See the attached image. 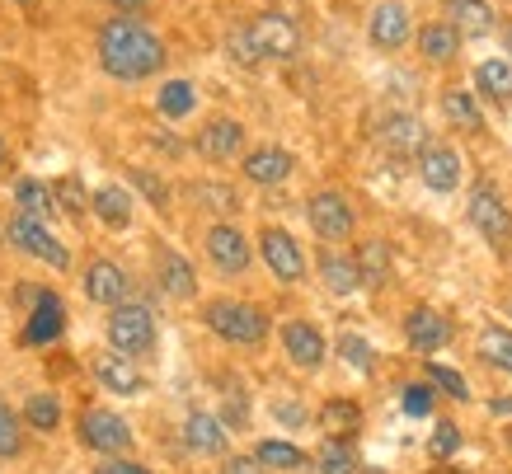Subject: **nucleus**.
Returning a JSON list of instances; mask_svg holds the SVG:
<instances>
[{"label":"nucleus","instance_id":"f257e3e1","mask_svg":"<svg viewBox=\"0 0 512 474\" xmlns=\"http://www.w3.org/2000/svg\"><path fill=\"white\" fill-rule=\"evenodd\" d=\"M94 52H99V66L113 80H123V85H141V80H151L156 71H165V43L137 15L104 19L99 38H94Z\"/></svg>","mask_w":512,"mask_h":474},{"label":"nucleus","instance_id":"f03ea898","mask_svg":"<svg viewBox=\"0 0 512 474\" xmlns=\"http://www.w3.org/2000/svg\"><path fill=\"white\" fill-rule=\"evenodd\" d=\"M202 324L217 338L235 343V348H259L268 338V315L259 306H249V301H212L202 310Z\"/></svg>","mask_w":512,"mask_h":474},{"label":"nucleus","instance_id":"7ed1b4c3","mask_svg":"<svg viewBox=\"0 0 512 474\" xmlns=\"http://www.w3.org/2000/svg\"><path fill=\"white\" fill-rule=\"evenodd\" d=\"M5 240L15 249H24L29 259H43L52 273H71V249L47 230V221H38V216L29 212H15L10 221H5Z\"/></svg>","mask_w":512,"mask_h":474},{"label":"nucleus","instance_id":"20e7f679","mask_svg":"<svg viewBox=\"0 0 512 474\" xmlns=\"http://www.w3.org/2000/svg\"><path fill=\"white\" fill-rule=\"evenodd\" d=\"M466 216H470V226L480 230L494 249H508V240H512V212H508V202H503V193H498L494 184H475V188H470Z\"/></svg>","mask_w":512,"mask_h":474},{"label":"nucleus","instance_id":"39448f33","mask_svg":"<svg viewBox=\"0 0 512 474\" xmlns=\"http://www.w3.org/2000/svg\"><path fill=\"white\" fill-rule=\"evenodd\" d=\"M109 348L113 352H127V357H137V352H151L156 348V315L146 306H113L109 315Z\"/></svg>","mask_w":512,"mask_h":474},{"label":"nucleus","instance_id":"423d86ee","mask_svg":"<svg viewBox=\"0 0 512 474\" xmlns=\"http://www.w3.org/2000/svg\"><path fill=\"white\" fill-rule=\"evenodd\" d=\"M306 221H311V230L325 240V245H343V240L353 235V226H357L353 202L343 198V193H334V188L311 193V202H306Z\"/></svg>","mask_w":512,"mask_h":474},{"label":"nucleus","instance_id":"0eeeda50","mask_svg":"<svg viewBox=\"0 0 512 474\" xmlns=\"http://www.w3.org/2000/svg\"><path fill=\"white\" fill-rule=\"evenodd\" d=\"M376 146L386 155H395V160H419V155L433 146V137H428L423 118H414V113H390V118H381V127H376Z\"/></svg>","mask_w":512,"mask_h":474},{"label":"nucleus","instance_id":"6e6552de","mask_svg":"<svg viewBox=\"0 0 512 474\" xmlns=\"http://www.w3.org/2000/svg\"><path fill=\"white\" fill-rule=\"evenodd\" d=\"M259 259L268 263V273L278 277V282H301L306 277V254H301L292 230H282V226L259 230Z\"/></svg>","mask_w":512,"mask_h":474},{"label":"nucleus","instance_id":"1a4fd4ad","mask_svg":"<svg viewBox=\"0 0 512 474\" xmlns=\"http://www.w3.org/2000/svg\"><path fill=\"white\" fill-rule=\"evenodd\" d=\"M202 249H207V259H212V268H217L221 277H240L254 263V254H249V240L245 230L231 226V221H217V226L207 230V240H202Z\"/></svg>","mask_w":512,"mask_h":474},{"label":"nucleus","instance_id":"9d476101","mask_svg":"<svg viewBox=\"0 0 512 474\" xmlns=\"http://www.w3.org/2000/svg\"><path fill=\"white\" fill-rule=\"evenodd\" d=\"M193 151L202 155V160H212V165H231L235 155L245 151V127L235 123V118H207V123L198 127V137H193Z\"/></svg>","mask_w":512,"mask_h":474},{"label":"nucleus","instance_id":"9b49d317","mask_svg":"<svg viewBox=\"0 0 512 474\" xmlns=\"http://www.w3.org/2000/svg\"><path fill=\"white\" fill-rule=\"evenodd\" d=\"M80 442L90 446V451H104V456H123L127 446H132V428H127L118 413L90 409V413H80Z\"/></svg>","mask_w":512,"mask_h":474},{"label":"nucleus","instance_id":"f8f14e48","mask_svg":"<svg viewBox=\"0 0 512 474\" xmlns=\"http://www.w3.org/2000/svg\"><path fill=\"white\" fill-rule=\"evenodd\" d=\"M367 38H372L376 52H400L409 38H414V19L404 10L400 0H381L367 19Z\"/></svg>","mask_w":512,"mask_h":474},{"label":"nucleus","instance_id":"ddd939ff","mask_svg":"<svg viewBox=\"0 0 512 474\" xmlns=\"http://www.w3.org/2000/svg\"><path fill=\"white\" fill-rule=\"evenodd\" d=\"M249 33H254V43H259V52L264 57H296L301 52V29H296L287 15H278V10H264V15H254V24H249Z\"/></svg>","mask_w":512,"mask_h":474},{"label":"nucleus","instance_id":"4468645a","mask_svg":"<svg viewBox=\"0 0 512 474\" xmlns=\"http://www.w3.org/2000/svg\"><path fill=\"white\" fill-rule=\"evenodd\" d=\"M245 179L249 184H259V188H273V184H287L292 179V169H296V160H292V151L287 146H278V141H268V146H254V151L245 155Z\"/></svg>","mask_w":512,"mask_h":474},{"label":"nucleus","instance_id":"2eb2a0df","mask_svg":"<svg viewBox=\"0 0 512 474\" xmlns=\"http://www.w3.org/2000/svg\"><path fill=\"white\" fill-rule=\"evenodd\" d=\"M62 329H66V310H62V301H57V291H38L29 306V324H24V343H29V348H43L52 338H62Z\"/></svg>","mask_w":512,"mask_h":474},{"label":"nucleus","instance_id":"dca6fc26","mask_svg":"<svg viewBox=\"0 0 512 474\" xmlns=\"http://www.w3.org/2000/svg\"><path fill=\"white\" fill-rule=\"evenodd\" d=\"M414 38H419L423 62H433V66H451L461 57V43H466V33L456 29L451 19H428V24H419Z\"/></svg>","mask_w":512,"mask_h":474},{"label":"nucleus","instance_id":"f3484780","mask_svg":"<svg viewBox=\"0 0 512 474\" xmlns=\"http://www.w3.org/2000/svg\"><path fill=\"white\" fill-rule=\"evenodd\" d=\"M282 348H287V357H292L296 367H306V371L325 367V334H320L311 320H287L282 324Z\"/></svg>","mask_w":512,"mask_h":474},{"label":"nucleus","instance_id":"a211bd4d","mask_svg":"<svg viewBox=\"0 0 512 474\" xmlns=\"http://www.w3.org/2000/svg\"><path fill=\"white\" fill-rule=\"evenodd\" d=\"M461 155L451 151V146H428V151L419 155V179H423V188H433V193H456L461 188Z\"/></svg>","mask_w":512,"mask_h":474},{"label":"nucleus","instance_id":"6ab92c4d","mask_svg":"<svg viewBox=\"0 0 512 474\" xmlns=\"http://www.w3.org/2000/svg\"><path fill=\"white\" fill-rule=\"evenodd\" d=\"M404 338H409L414 352H437L451 343V320L437 315V310H428V306H414L404 315Z\"/></svg>","mask_w":512,"mask_h":474},{"label":"nucleus","instance_id":"aec40b11","mask_svg":"<svg viewBox=\"0 0 512 474\" xmlns=\"http://www.w3.org/2000/svg\"><path fill=\"white\" fill-rule=\"evenodd\" d=\"M85 296H90L94 306H123L127 301V273L118 268L113 259H94L85 268Z\"/></svg>","mask_w":512,"mask_h":474},{"label":"nucleus","instance_id":"412c9836","mask_svg":"<svg viewBox=\"0 0 512 474\" xmlns=\"http://www.w3.org/2000/svg\"><path fill=\"white\" fill-rule=\"evenodd\" d=\"M94 381L104 385V390H113V395H137L141 390V371L127 362V352H99L90 362Z\"/></svg>","mask_w":512,"mask_h":474},{"label":"nucleus","instance_id":"4be33fe9","mask_svg":"<svg viewBox=\"0 0 512 474\" xmlns=\"http://www.w3.org/2000/svg\"><path fill=\"white\" fill-rule=\"evenodd\" d=\"M320 282H325V291H334V296H353V291L367 287V282H362V268H357V254H339V249H325V254H320Z\"/></svg>","mask_w":512,"mask_h":474},{"label":"nucleus","instance_id":"5701e85b","mask_svg":"<svg viewBox=\"0 0 512 474\" xmlns=\"http://www.w3.org/2000/svg\"><path fill=\"white\" fill-rule=\"evenodd\" d=\"M442 10H447V19L466 38H489L498 29V15L489 0H442Z\"/></svg>","mask_w":512,"mask_h":474},{"label":"nucleus","instance_id":"b1692460","mask_svg":"<svg viewBox=\"0 0 512 474\" xmlns=\"http://www.w3.org/2000/svg\"><path fill=\"white\" fill-rule=\"evenodd\" d=\"M442 118H447L456 132H470V137H480L484 132L480 104H475V94L461 90V85H447V90H442Z\"/></svg>","mask_w":512,"mask_h":474},{"label":"nucleus","instance_id":"393cba45","mask_svg":"<svg viewBox=\"0 0 512 474\" xmlns=\"http://www.w3.org/2000/svg\"><path fill=\"white\" fill-rule=\"evenodd\" d=\"M90 212L99 216V221H104L109 230H127V226H132V193H127L123 184H104V188H94Z\"/></svg>","mask_w":512,"mask_h":474},{"label":"nucleus","instance_id":"a878e982","mask_svg":"<svg viewBox=\"0 0 512 474\" xmlns=\"http://www.w3.org/2000/svg\"><path fill=\"white\" fill-rule=\"evenodd\" d=\"M475 90L489 104H512V57H484L475 66Z\"/></svg>","mask_w":512,"mask_h":474},{"label":"nucleus","instance_id":"bb28decb","mask_svg":"<svg viewBox=\"0 0 512 474\" xmlns=\"http://www.w3.org/2000/svg\"><path fill=\"white\" fill-rule=\"evenodd\" d=\"M160 287L170 291L174 301L198 296V273H193V263H188L179 249H160Z\"/></svg>","mask_w":512,"mask_h":474},{"label":"nucleus","instance_id":"cd10ccee","mask_svg":"<svg viewBox=\"0 0 512 474\" xmlns=\"http://www.w3.org/2000/svg\"><path fill=\"white\" fill-rule=\"evenodd\" d=\"M15 207L38 216V221H57V212H62L57 188H47L43 179H15Z\"/></svg>","mask_w":512,"mask_h":474},{"label":"nucleus","instance_id":"c85d7f7f","mask_svg":"<svg viewBox=\"0 0 512 474\" xmlns=\"http://www.w3.org/2000/svg\"><path fill=\"white\" fill-rule=\"evenodd\" d=\"M184 442H188V451H198V456H221V451H226V432H221V423L212 413H188Z\"/></svg>","mask_w":512,"mask_h":474},{"label":"nucleus","instance_id":"c756f323","mask_svg":"<svg viewBox=\"0 0 512 474\" xmlns=\"http://www.w3.org/2000/svg\"><path fill=\"white\" fill-rule=\"evenodd\" d=\"M193 104H198V90H193V80H165V85H160V94H156L160 118H170V123L188 118V113H193Z\"/></svg>","mask_w":512,"mask_h":474},{"label":"nucleus","instance_id":"7c9ffc66","mask_svg":"<svg viewBox=\"0 0 512 474\" xmlns=\"http://www.w3.org/2000/svg\"><path fill=\"white\" fill-rule=\"evenodd\" d=\"M320 428H325V437H353L362 428V409L353 399H329L320 409Z\"/></svg>","mask_w":512,"mask_h":474},{"label":"nucleus","instance_id":"2f4dec72","mask_svg":"<svg viewBox=\"0 0 512 474\" xmlns=\"http://www.w3.org/2000/svg\"><path fill=\"white\" fill-rule=\"evenodd\" d=\"M357 268H362V282L367 287H381L390 277V249L381 240H367V245L357 249Z\"/></svg>","mask_w":512,"mask_h":474},{"label":"nucleus","instance_id":"473e14b6","mask_svg":"<svg viewBox=\"0 0 512 474\" xmlns=\"http://www.w3.org/2000/svg\"><path fill=\"white\" fill-rule=\"evenodd\" d=\"M315 470L320 474H357V456H353V446H348V437H329L320 460H315Z\"/></svg>","mask_w":512,"mask_h":474},{"label":"nucleus","instance_id":"72a5a7b5","mask_svg":"<svg viewBox=\"0 0 512 474\" xmlns=\"http://www.w3.org/2000/svg\"><path fill=\"white\" fill-rule=\"evenodd\" d=\"M480 357H484V362H494V367H503L512 376V329L489 324V329L480 334Z\"/></svg>","mask_w":512,"mask_h":474},{"label":"nucleus","instance_id":"f704fd0d","mask_svg":"<svg viewBox=\"0 0 512 474\" xmlns=\"http://www.w3.org/2000/svg\"><path fill=\"white\" fill-rule=\"evenodd\" d=\"M254 456L264 460V470H301L306 465V451H296L292 442H259Z\"/></svg>","mask_w":512,"mask_h":474},{"label":"nucleus","instance_id":"c9c22d12","mask_svg":"<svg viewBox=\"0 0 512 474\" xmlns=\"http://www.w3.org/2000/svg\"><path fill=\"white\" fill-rule=\"evenodd\" d=\"M24 423H29V428H38V432H52L57 423H62V404H57L52 395L24 399Z\"/></svg>","mask_w":512,"mask_h":474},{"label":"nucleus","instance_id":"e433bc0d","mask_svg":"<svg viewBox=\"0 0 512 474\" xmlns=\"http://www.w3.org/2000/svg\"><path fill=\"white\" fill-rule=\"evenodd\" d=\"M24 451V423H19V413L0 399V456H19Z\"/></svg>","mask_w":512,"mask_h":474},{"label":"nucleus","instance_id":"4c0bfd02","mask_svg":"<svg viewBox=\"0 0 512 474\" xmlns=\"http://www.w3.org/2000/svg\"><path fill=\"white\" fill-rule=\"evenodd\" d=\"M52 188H57V202H62V212L80 221V212L90 207V193H85V184H80L76 174H66V179H57Z\"/></svg>","mask_w":512,"mask_h":474},{"label":"nucleus","instance_id":"58836bf2","mask_svg":"<svg viewBox=\"0 0 512 474\" xmlns=\"http://www.w3.org/2000/svg\"><path fill=\"white\" fill-rule=\"evenodd\" d=\"M339 357L348 362V367H357V371H372L376 367V352H372V343L362 334H343L339 338Z\"/></svg>","mask_w":512,"mask_h":474},{"label":"nucleus","instance_id":"ea45409f","mask_svg":"<svg viewBox=\"0 0 512 474\" xmlns=\"http://www.w3.org/2000/svg\"><path fill=\"white\" fill-rule=\"evenodd\" d=\"M226 52H231L240 66H259V62H264V52H259V43H254L249 24H245V29H231V33H226Z\"/></svg>","mask_w":512,"mask_h":474},{"label":"nucleus","instance_id":"a19ab883","mask_svg":"<svg viewBox=\"0 0 512 474\" xmlns=\"http://www.w3.org/2000/svg\"><path fill=\"white\" fill-rule=\"evenodd\" d=\"M428 381H433L437 390H447L451 399H470L466 376H461V371H451V367H442V362H428Z\"/></svg>","mask_w":512,"mask_h":474},{"label":"nucleus","instance_id":"79ce46f5","mask_svg":"<svg viewBox=\"0 0 512 474\" xmlns=\"http://www.w3.org/2000/svg\"><path fill=\"white\" fill-rule=\"evenodd\" d=\"M428 451H433L437 460H451L456 451H461V428H456V423H437V428H433V442H428Z\"/></svg>","mask_w":512,"mask_h":474},{"label":"nucleus","instance_id":"37998d69","mask_svg":"<svg viewBox=\"0 0 512 474\" xmlns=\"http://www.w3.org/2000/svg\"><path fill=\"white\" fill-rule=\"evenodd\" d=\"M404 413H409V418H428V413H433V381L428 385H404Z\"/></svg>","mask_w":512,"mask_h":474},{"label":"nucleus","instance_id":"c03bdc74","mask_svg":"<svg viewBox=\"0 0 512 474\" xmlns=\"http://www.w3.org/2000/svg\"><path fill=\"white\" fill-rule=\"evenodd\" d=\"M127 179H132V188H137V193H146V198L156 202V207H165V202H170V188L160 184L156 174H146V169H132Z\"/></svg>","mask_w":512,"mask_h":474},{"label":"nucleus","instance_id":"a18cd8bd","mask_svg":"<svg viewBox=\"0 0 512 474\" xmlns=\"http://www.w3.org/2000/svg\"><path fill=\"white\" fill-rule=\"evenodd\" d=\"M198 202H212V207H217V216H231L235 212V193H226V188H217V184H202L198 188Z\"/></svg>","mask_w":512,"mask_h":474},{"label":"nucleus","instance_id":"49530a36","mask_svg":"<svg viewBox=\"0 0 512 474\" xmlns=\"http://www.w3.org/2000/svg\"><path fill=\"white\" fill-rule=\"evenodd\" d=\"M226 423H231V428H245L249 423V409H245V395H240V390L226 395Z\"/></svg>","mask_w":512,"mask_h":474},{"label":"nucleus","instance_id":"de8ad7c7","mask_svg":"<svg viewBox=\"0 0 512 474\" xmlns=\"http://www.w3.org/2000/svg\"><path fill=\"white\" fill-rule=\"evenodd\" d=\"M221 474H264V460L259 456H231L221 465Z\"/></svg>","mask_w":512,"mask_h":474},{"label":"nucleus","instance_id":"09e8293b","mask_svg":"<svg viewBox=\"0 0 512 474\" xmlns=\"http://www.w3.org/2000/svg\"><path fill=\"white\" fill-rule=\"evenodd\" d=\"M94 474H151V470H146V465H132V460H118V456H113V460H104V465H99Z\"/></svg>","mask_w":512,"mask_h":474},{"label":"nucleus","instance_id":"8fccbe9b","mask_svg":"<svg viewBox=\"0 0 512 474\" xmlns=\"http://www.w3.org/2000/svg\"><path fill=\"white\" fill-rule=\"evenodd\" d=\"M273 413H278L282 423H292V428H301V423H306V409H296V399H282V404H273Z\"/></svg>","mask_w":512,"mask_h":474},{"label":"nucleus","instance_id":"3c124183","mask_svg":"<svg viewBox=\"0 0 512 474\" xmlns=\"http://www.w3.org/2000/svg\"><path fill=\"white\" fill-rule=\"evenodd\" d=\"M104 5H113V15H141L146 10V0H104Z\"/></svg>","mask_w":512,"mask_h":474},{"label":"nucleus","instance_id":"603ef678","mask_svg":"<svg viewBox=\"0 0 512 474\" xmlns=\"http://www.w3.org/2000/svg\"><path fill=\"white\" fill-rule=\"evenodd\" d=\"M489 409H494V413H498V418H512V395L494 399V404H489Z\"/></svg>","mask_w":512,"mask_h":474},{"label":"nucleus","instance_id":"864d4df0","mask_svg":"<svg viewBox=\"0 0 512 474\" xmlns=\"http://www.w3.org/2000/svg\"><path fill=\"white\" fill-rule=\"evenodd\" d=\"M5 169H10V141L0 137V174H5Z\"/></svg>","mask_w":512,"mask_h":474},{"label":"nucleus","instance_id":"5fc2aeb1","mask_svg":"<svg viewBox=\"0 0 512 474\" xmlns=\"http://www.w3.org/2000/svg\"><path fill=\"white\" fill-rule=\"evenodd\" d=\"M503 43H508V57H512V24H503Z\"/></svg>","mask_w":512,"mask_h":474},{"label":"nucleus","instance_id":"6e6d98bb","mask_svg":"<svg viewBox=\"0 0 512 474\" xmlns=\"http://www.w3.org/2000/svg\"><path fill=\"white\" fill-rule=\"evenodd\" d=\"M15 5H24V10H33V0H15Z\"/></svg>","mask_w":512,"mask_h":474},{"label":"nucleus","instance_id":"4d7b16f0","mask_svg":"<svg viewBox=\"0 0 512 474\" xmlns=\"http://www.w3.org/2000/svg\"><path fill=\"white\" fill-rule=\"evenodd\" d=\"M442 474H456V470H442Z\"/></svg>","mask_w":512,"mask_h":474}]
</instances>
